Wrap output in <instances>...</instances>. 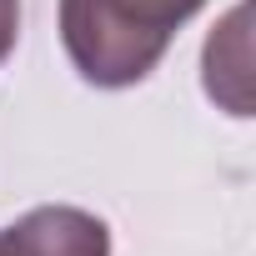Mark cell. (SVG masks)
I'll return each mask as SVG.
<instances>
[{"label":"cell","mask_w":256,"mask_h":256,"mask_svg":"<svg viewBox=\"0 0 256 256\" xmlns=\"http://www.w3.org/2000/svg\"><path fill=\"white\" fill-rule=\"evenodd\" d=\"M206 0H60V40L80 80L120 90L146 80Z\"/></svg>","instance_id":"6da1fadb"},{"label":"cell","mask_w":256,"mask_h":256,"mask_svg":"<svg viewBox=\"0 0 256 256\" xmlns=\"http://www.w3.org/2000/svg\"><path fill=\"white\" fill-rule=\"evenodd\" d=\"M0 256H110V231L80 206H36L0 226Z\"/></svg>","instance_id":"7a4b0ae2"},{"label":"cell","mask_w":256,"mask_h":256,"mask_svg":"<svg viewBox=\"0 0 256 256\" xmlns=\"http://www.w3.org/2000/svg\"><path fill=\"white\" fill-rule=\"evenodd\" d=\"M16 36H20V0H0V60L16 50Z\"/></svg>","instance_id":"3957f363"}]
</instances>
